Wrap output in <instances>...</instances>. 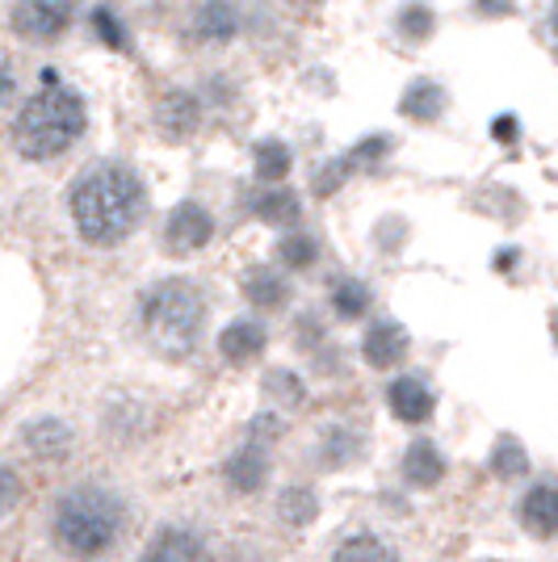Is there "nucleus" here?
I'll use <instances>...</instances> for the list:
<instances>
[{"instance_id": "5701e85b", "label": "nucleus", "mask_w": 558, "mask_h": 562, "mask_svg": "<svg viewBox=\"0 0 558 562\" xmlns=\"http://www.w3.org/2000/svg\"><path fill=\"white\" fill-rule=\"evenodd\" d=\"M278 260L286 269H311L320 260V239L311 232H286L278 244Z\"/></svg>"}, {"instance_id": "c756f323", "label": "nucleus", "mask_w": 558, "mask_h": 562, "mask_svg": "<svg viewBox=\"0 0 558 562\" xmlns=\"http://www.w3.org/2000/svg\"><path fill=\"white\" fill-rule=\"evenodd\" d=\"M18 499H22V474L9 467V462H0V516L9 513Z\"/></svg>"}, {"instance_id": "f03ea898", "label": "nucleus", "mask_w": 558, "mask_h": 562, "mask_svg": "<svg viewBox=\"0 0 558 562\" xmlns=\"http://www.w3.org/2000/svg\"><path fill=\"white\" fill-rule=\"evenodd\" d=\"M89 131V105L71 85H64L55 71H43V89L22 105L13 122V147L18 156L47 165L55 156L71 151Z\"/></svg>"}, {"instance_id": "1a4fd4ad", "label": "nucleus", "mask_w": 558, "mask_h": 562, "mask_svg": "<svg viewBox=\"0 0 558 562\" xmlns=\"http://www.w3.org/2000/svg\"><path fill=\"white\" fill-rule=\"evenodd\" d=\"M408 349H412V336L399 328L395 319H378L361 336V357L373 370H395L399 361L408 357Z\"/></svg>"}, {"instance_id": "4be33fe9", "label": "nucleus", "mask_w": 558, "mask_h": 562, "mask_svg": "<svg viewBox=\"0 0 558 562\" xmlns=\"http://www.w3.org/2000/svg\"><path fill=\"white\" fill-rule=\"evenodd\" d=\"M336 562H399L391 546L373 538V533H353L336 546Z\"/></svg>"}, {"instance_id": "f8f14e48", "label": "nucleus", "mask_w": 558, "mask_h": 562, "mask_svg": "<svg viewBox=\"0 0 558 562\" xmlns=\"http://www.w3.org/2000/svg\"><path fill=\"white\" fill-rule=\"evenodd\" d=\"M521 525L534 538H558V483H534L521 499Z\"/></svg>"}, {"instance_id": "a878e982", "label": "nucleus", "mask_w": 558, "mask_h": 562, "mask_svg": "<svg viewBox=\"0 0 558 562\" xmlns=\"http://www.w3.org/2000/svg\"><path fill=\"white\" fill-rule=\"evenodd\" d=\"M357 453H361V441L353 432H345V428H336L324 446V467H349Z\"/></svg>"}, {"instance_id": "f257e3e1", "label": "nucleus", "mask_w": 558, "mask_h": 562, "mask_svg": "<svg viewBox=\"0 0 558 562\" xmlns=\"http://www.w3.org/2000/svg\"><path fill=\"white\" fill-rule=\"evenodd\" d=\"M71 223L85 244L93 248H114L135 232L147 214V189L140 172L122 160H97L89 165L68 198Z\"/></svg>"}, {"instance_id": "ddd939ff", "label": "nucleus", "mask_w": 558, "mask_h": 562, "mask_svg": "<svg viewBox=\"0 0 558 562\" xmlns=\"http://www.w3.org/2000/svg\"><path fill=\"white\" fill-rule=\"evenodd\" d=\"M265 479H269V446L260 441V432L253 428L248 446L227 462V483H232L239 495H248V492H256Z\"/></svg>"}, {"instance_id": "423d86ee", "label": "nucleus", "mask_w": 558, "mask_h": 562, "mask_svg": "<svg viewBox=\"0 0 558 562\" xmlns=\"http://www.w3.org/2000/svg\"><path fill=\"white\" fill-rule=\"evenodd\" d=\"M80 13V0H13V30L34 43L59 38Z\"/></svg>"}, {"instance_id": "4468645a", "label": "nucleus", "mask_w": 558, "mask_h": 562, "mask_svg": "<svg viewBox=\"0 0 558 562\" xmlns=\"http://www.w3.org/2000/svg\"><path fill=\"white\" fill-rule=\"evenodd\" d=\"M387 403H391L395 420H403V424L433 420V407H437L433 391H428L420 378H395V382L387 386Z\"/></svg>"}, {"instance_id": "6ab92c4d", "label": "nucleus", "mask_w": 558, "mask_h": 562, "mask_svg": "<svg viewBox=\"0 0 558 562\" xmlns=\"http://www.w3.org/2000/svg\"><path fill=\"white\" fill-rule=\"evenodd\" d=\"M403 479L412 483V487H433V483H442V474H445V458H442V449L433 446V441H412L408 446V453H403Z\"/></svg>"}, {"instance_id": "bb28decb", "label": "nucleus", "mask_w": 558, "mask_h": 562, "mask_svg": "<svg viewBox=\"0 0 558 562\" xmlns=\"http://www.w3.org/2000/svg\"><path fill=\"white\" fill-rule=\"evenodd\" d=\"M491 467H495V474H500V479H516V474H525V467H529V462H525V449L516 446L512 437H504V441L495 446Z\"/></svg>"}, {"instance_id": "473e14b6", "label": "nucleus", "mask_w": 558, "mask_h": 562, "mask_svg": "<svg viewBox=\"0 0 558 562\" xmlns=\"http://www.w3.org/2000/svg\"><path fill=\"white\" fill-rule=\"evenodd\" d=\"M475 13H483V18H512L516 0H475Z\"/></svg>"}, {"instance_id": "393cba45", "label": "nucleus", "mask_w": 558, "mask_h": 562, "mask_svg": "<svg viewBox=\"0 0 558 562\" xmlns=\"http://www.w3.org/2000/svg\"><path fill=\"white\" fill-rule=\"evenodd\" d=\"M395 30L408 38V43H428V38H433V30H437V13H433L428 4L412 0V4H403V9H399Z\"/></svg>"}, {"instance_id": "f3484780", "label": "nucleus", "mask_w": 558, "mask_h": 562, "mask_svg": "<svg viewBox=\"0 0 558 562\" xmlns=\"http://www.w3.org/2000/svg\"><path fill=\"white\" fill-rule=\"evenodd\" d=\"M265 328L256 324V319H235V324H227L223 328V336H219V352H223V361H232V366H248V361H256L260 352H265Z\"/></svg>"}, {"instance_id": "aec40b11", "label": "nucleus", "mask_w": 558, "mask_h": 562, "mask_svg": "<svg viewBox=\"0 0 558 562\" xmlns=\"http://www.w3.org/2000/svg\"><path fill=\"white\" fill-rule=\"evenodd\" d=\"M140 562H202V541L186 529H168L152 541V550Z\"/></svg>"}, {"instance_id": "9d476101", "label": "nucleus", "mask_w": 558, "mask_h": 562, "mask_svg": "<svg viewBox=\"0 0 558 562\" xmlns=\"http://www.w3.org/2000/svg\"><path fill=\"white\" fill-rule=\"evenodd\" d=\"M239 25H244V18H239L235 0H207L193 13V38L219 47V43H232L235 34H239Z\"/></svg>"}, {"instance_id": "6e6552de", "label": "nucleus", "mask_w": 558, "mask_h": 562, "mask_svg": "<svg viewBox=\"0 0 558 562\" xmlns=\"http://www.w3.org/2000/svg\"><path fill=\"white\" fill-rule=\"evenodd\" d=\"M248 214L265 227H299L303 198L290 186H256L248 193Z\"/></svg>"}, {"instance_id": "b1692460", "label": "nucleus", "mask_w": 558, "mask_h": 562, "mask_svg": "<svg viewBox=\"0 0 558 562\" xmlns=\"http://www.w3.org/2000/svg\"><path fill=\"white\" fill-rule=\"evenodd\" d=\"M278 516L286 525L303 529V525H311L320 516V499H315V492H306V487H286L278 499Z\"/></svg>"}, {"instance_id": "a211bd4d", "label": "nucleus", "mask_w": 558, "mask_h": 562, "mask_svg": "<svg viewBox=\"0 0 558 562\" xmlns=\"http://www.w3.org/2000/svg\"><path fill=\"white\" fill-rule=\"evenodd\" d=\"M290 168H294V151H290L281 139H256L253 143L256 186H286Z\"/></svg>"}, {"instance_id": "20e7f679", "label": "nucleus", "mask_w": 558, "mask_h": 562, "mask_svg": "<svg viewBox=\"0 0 558 562\" xmlns=\"http://www.w3.org/2000/svg\"><path fill=\"white\" fill-rule=\"evenodd\" d=\"M140 324L147 345L160 357L186 361L207 328V299L189 278H164L143 294Z\"/></svg>"}, {"instance_id": "dca6fc26", "label": "nucleus", "mask_w": 558, "mask_h": 562, "mask_svg": "<svg viewBox=\"0 0 558 562\" xmlns=\"http://www.w3.org/2000/svg\"><path fill=\"white\" fill-rule=\"evenodd\" d=\"M22 441L25 449L38 458V462H64L71 453V446H76V437H71V428L64 420H34V424H25V432H22Z\"/></svg>"}, {"instance_id": "cd10ccee", "label": "nucleus", "mask_w": 558, "mask_h": 562, "mask_svg": "<svg viewBox=\"0 0 558 562\" xmlns=\"http://www.w3.org/2000/svg\"><path fill=\"white\" fill-rule=\"evenodd\" d=\"M349 172H357V168L349 165V156H341L336 165H324V168H320V177H315V193H320V198L336 193V189L349 181Z\"/></svg>"}, {"instance_id": "f704fd0d", "label": "nucleus", "mask_w": 558, "mask_h": 562, "mask_svg": "<svg viewBox=\"0 0 558 562\" xmlns=\"http://www.w3.org/2000/svg\"><path fill=\"white\" fill-rule=\"evenodd\" d=\"M491 131H495V139H516V122L512 117H500Z\"/></svg>"}, {"instance_id": "39448f33", "label": "nucleus", "mask_w": 558, "mask_h": 562, "mask_svg": "<svg viewBox=\"0 0 558 562\" xmlns=\"http://www.w3.org/2000/svg\"><path fill=\"white\" fill-rule=\"evenodd\" d=\"M164 252L168 257H193L214 239V214L202 202H177L164 218Z\"/></svg>"}, {"instance_id": "c9c22d12", "label": "nucleus", "mask_w": 558, "mask_h": 562, "mask_svg": "<svg viewBox=\"0 0 558 562\" xmlns=\"http://www.w3.org/2000/svg\"><path fill=\"white\" fill-rule=\"evenodd\" d=\"M294 4H324V0H294Z\"/></svg>"}, {"instance_id": "7c9ffc66", "label": "nucleus", "mask_w": 558, "mask_h": 562, "mask_svg": "<svg viewBox=\"0 0 558 562\" xmlns=\"http://www.w3.org/2000/svg\"><path fill=\"white\" fill-rule=\"evenodd\" d=\"M93 30L114 50H126V34H122V25H118V18L110 13V9H97V13H93Z\"/></svg>"}, {"instance_id": "72a5a7b5", "label": "nucleus", "mask_w": 558, "mask_h": 562, "mask_svg": "<svg viewBox=\"0 0 558 562\" xmlns=\"http://www.w3.org/2000/svg\"><path fill=\"white\" fill-rule=\"evenodd\" d=\"M9 97H13V71H9V64L0 59V110L9 105Z\"/></svg>"}, {"instance_id": "2f4dec72", "label": "nucleus", "mask_w": 558, "mask_h": 562, "mask_svg": "<svg viewBox=\"0 0 558 562\" xmlns=\"http://www.w3.org/2000/svg\"><path fill=\"white\" fill-rule=\"evenodd\" d=\"M269 386H278V395L286 398V403H299V398H303V382L294 374H286V370H274V374H269Z\"/></svg>"}, {"instance_id": "7ed1b4c3", "label": "nucleus", "mask_w": 558, "mask_h": 562, "mask_svg": "<svg viewBox=\"0 0 558 562\" xmlns=\"http://www.w3.org/2000/svg\"><path fill=\"white\" fill-rule=\"evenodd\" d=\"M55 546L80 562H93L110 554L126 533V504L105 487H71L55 499L51 513Z\"/></svg>"}, {"instance_id": "0eeeda50", "label": "nucleus", "mask_w": 558, "mask_h": 562, "mask_svg": "<svg viewBox=\"0 0 558 562\" xmlns=\"http://www.w3.org/2000/svg\"><path fill=\"white\" fill-rule=\"evenodd\" d=\"M156 131L168 143H189L202 131V101L189 89H168L156 105Z\"/></svg>"}, {"instance_id": "9b49d317", "label": "nucleus", "mask_w": 558, "mask_h": 562, "mask_svg": "<svg viewBox=\"0 0 558 562\" xmlns=\"http://www.w3.org/2000/svg\"><path fill=\"white\" fill-rule=\"evenodd\" d=\"M449 110V93H445V85L437 80H412L403 97H399V114L408 117V122H420V126H428V122H442V114Z\"/></svg>"}, {"instance_id": "412c9836", "label": "nucleus", "mask_w": 558, "mask_h": 562, "mask_svg": "<svg viewBox=\"0 0 558 562\" xmlns=\"http://www.w3.org/2000/svg\"><path fill=\"white\" fill-rule=\"evenodd\" d=\"M332 311L341 319H361L370 311V285L357 278H341L332 285Z\"/></svg>"}, {"instance_id": "c85d7f7f", "label": "nucleus", "mask_w": 558, "mask_h": 562, "mask_svg": "<svg viewBox=\"0 0 558 562\" xmlns=\"http://www.w3.org/2000/svg\"><path fill=\"white\" fill-rule=\"evenodd\" d=\"M387 151H391V139H387V135H373V139H361L357 147H353L349 165L353 168H370L373 160H382Z\"/></svg>"}, {"instance_id": "e433bc0d", "label": "nucleus", "mask_w": 558, "mask_h": 562, "mask_svg": "<svg viewBox=\"0 0 558 562\" xmlns=\"http://www.w3.org/2000/svg\"><path fill=\"white\" fill-rule=\"evenodd\" d=\"M555 34H558V4H555Z\"/></svg>"}, {"instance_id": "2eb2a0df", "label": "nucleus", "mask_w": 558, "mask_h": 562, "mask_svg": "<svg viewBox=\"0 0 558 562\" xmlns=\"http://www.w3.org/2000/svg\"><path fill=\"white\" fill-rule=\"evenodd\" d=\"M239 290H244V299L256 306V311H281V306L290 303V281L281 278L278 269H269V265H253L244 281H239Z\"/></svg>"}]
</instances>
